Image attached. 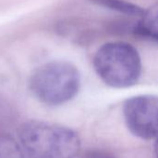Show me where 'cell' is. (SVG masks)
Wrapping results in <instances>:
<instances>
[{
    "mask_svg": "<svg viewBox=\"0 0 158 158\" xmlns=\"http://www.w3.org/2000/svg\"><path fill=\"white\" fill-rule=\"evenodd\" d=\"M19 140L28 158H75L81 149V140L74 130L39 120L22 124Z\"/></svg>",
    "mask_w": 158,
    "mask_h": 158,
    "instance_id": "6da1fadb",
    "label": "cell"
},
{
    "mask_svg": "<svg viewBox=\"0 0 158 158\" xmlns=\"http://www.w3.org/2000/svg\"><path fill=\"white\" fill-rule=\"evenodd\" d=\"M81 86L78 69L71 63L55 61L38 67L31 75L29 87L43 103L56 106L73 99Z\"/></svg>",
    "mask_w": 158,
    "mask_h": 158,
    "instance_id": "7a4b0ae2",
    "label": "cell"
},
{
    "mask_svg": "<svg viewBox=\"0 0 158 158\" xmlns=\"http://www.w3.org/2000/svg\"><path fill=\"white\" fill-rule=\"evenodd\" d=\"M94 66L99 77L106 85L116 88L135 85L142 73L138 51L124 42L103 45L95 53Z\"/></svg>",
    "mask_w": 158,
    "mask_h": 158,
    "instance_id": "3957f363",
    "label": "cell"
},
{
    "mask_svg": "<svg viewBox=\"0 0 158 158\" xmlns=\"http://www.w3.org/2000/svg\"><path fill=\"white\" fill-rule=\"evenodd\" d=\"M126 125L136 137L158 138V97L144 95L128 100L123 108Z\"/></svg>",
    "mask_w": 158,
    "mask_h": 158,
    "instance_id": "277c9868",
    "label": "cell"
},
{
    "mask_svg": "<svg viewBox=\"0 0 158 158\" xmlns=\"http://www.w3.org/2000/svg\"><path fill=\"white\" fill-rule=\"evenodd\" d=\"M138 32L158 41V1L143 11L138 25Z\"/></svg>",
    "mask_w": 158,
    "mask_h": 158,
    "instance_id": "5b68a950",
    "label": "cell"
},
{
    "mask_svg": "<svg viewBox=\"0 0 158 158\" xmlns=\"http://www.w3.org/2000/svg\"><path fill=\"white\" fill-rule=\"evenodd\" d=\"M23 155L19 143L10 136L0 133V158H23Z\"/></svg>",
    "mask_w": 158,
    "mask_h": 158,
    "instance_id": "8992f818",
    "label": "cell"
},
{
    "mask_svg": "<svg viewBox=\"0 0 158 158\" xmlns=\"http://www.w3.org/2000/svg\"><path fill=\"white\" fill-rule=\"evenodd\" d=\"M100 4L104 5L105 7H110L112 9L118 10L119 12L133 15V16H142L143 10L139 7L138 6L131 4L130 2H126L123 0H97Z\"/></svg>",
    "mask_w": 158,
    "mask_h": 158,
    "instance_id": "52a82bcc",
    "label": "cell"
},
{
    "mask_svg": "<svg viewBox=\"0 0 158 158\" xmlns=\"http://www.w3.org/2000/svg\"><path fill=\"white\" fill-rule=\"evenodd\" d=\"M81 158H116L111 153L104 150H90L83 154Z\"/></svg>",
    "mask_w": 158,
    "mask_h": 158,
    "instance_id": "ba28073f",
    "label": "cell"
},
{
    "mask_svg": "<svg viewBox=\"0 0 158 158\" xmlns=\"http://www.w3.org/2000/svg\"><path fill=\"white\" fill-rule=\"evenodd\" d=\"M155 154H156V157L158 158V138L156 140V145H155Z\"/></svg>",
    "mask_w": 158,
    "mask_h": 158,
    "instance_id": "9c48e42d",
    "label": "cell"
}]
</instances>
